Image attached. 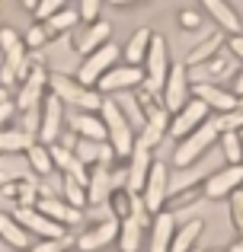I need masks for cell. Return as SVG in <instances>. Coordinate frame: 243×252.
Returning <instances> with one entry per match:
<instances>
[{"label": "cell", "mask_w": 243, "mask_h": 252, "mask_svg": "<svg viewBox=\"0 0 243 252\" xmlns=\"http://www.w3.org/2000/svg\"><path fill=\"white\" fill-rule=\"evenodd\" d=\"M100 118H103V125H106V144L115 150V157H119V160H128L131 147H135L138 131L128 125V118L122 115V109L115 105V99H112V96H103Z\"/></svg>", "instance_id": "6da1fadb"}, {"label": "cell", "mask_w": 243, "mask_h": 252, "mask_svg": "<svg viewBox=\"0 0 243 252\" xmlns=\"http://www.w3.org/2000/svg\"><path fill=\"white\" fill-rule=\"evenodd\" d=\"M218 137H221L218 125H214V118H208V122H202L192 134H186L182 141H176V150H173L176 169H179V166H189V163L202 160V157H208V150L218 144Z\"/></svg>", "instance_id": "7a4b0ae2"}, {"label": "cell", "mask_w": 243, "mask_h": 252, "mask_svg": "<svg viewBox=\"0 0 243 252\" xmlns=\"http://www.w3.org/2000/svg\"><path fill=\"white\" fill-rule=\"evenodd\" d=\"M48 90L55 93L64 105H70V109H77V112H100V105H103L100 93L83 86V83H77V77L55 74V77H48Z\"/></svg>", "instance_id": "3957f363"}, {"label": "cell", "mask_w": 243, "mask_h": 252, "mask_svg": "<svg viewBox=\"0 0 243 252\" xmlns=\"http://www.w3.org/2000/svg\"><path fill=\"white\" fill-rule=\"evenodd\" d=\"M122 58V48L115 42H106L100 45L96 51H90V55H83V64L77 67V83L90 86V90H96V83H100V77L106 74V70H112L115 64H119Z\"/></svg>", "instance_id": "277c9868"}, {"label": "cell", "mask_w": 243, "mask_h": 252, "mask_svg": "<svg viewBox=\"0 0 243 252\" xmlns=\"http://www.w3.org/2000/svg\"><path fill=\"white\" fill-rule=\"evenodd\" d=\"M141 70H144L141 90H147V93H154V96H160L163 80H167V74H170V48H167V42H163L160 35L150 38V48H147V58H144Z\"/></svg>", "instance_id": "5b68a950"}, {"label": "cell", "mask_w": 243, "mask_h": 252, "mask_svg": "<svg viewBox=\"0 0 243 252\" xmlns=\"http://www.w3.org/2000/svg\"><path fill=\"white\" fill-rule=\"evenodd\" d=\"M192 99V83H189V67L186 64H170V74L163 80V90H160V105L173 115L179 112L182 105Z\"/></svg>", "instance_id": "8992f818"}, {"label": "cell", "mask_w": 243, "mask_h": 252, "mask_svg": "<svg viewBox=\"0 0 243 252\" xmlns=\"http://www.w3.org/2000/svg\"><path fill=\"white\" fill-rule=\"evenodd\" d=\"M141 201H144V208H147V214H157V211L167 208V201H170V166L163 160L150 163L147 182H144V189H141Z\"/></svg>", "instance_id": "52a82bcc"}, {"label": "cell", "mask_w": 243, "mask_h": 252, "mask_svg": "<svg viewBox=\"0 0 243 252\" xmlns=\"http://www.w3.org/2000/svg\"><path fill=\"white\" fill-rule=\"evenodd\" d=\"M0 51H3V67L10 70L19 83L32 70V61H29V48H26V42L19 38L16 29H10V26L0 29Z\"/></svg>", "instance_id": "ba28073f"}, {"label": "cell", "mask_w": 243, "mask_h": 252, "mask_svg": "<svg viewBox=\"0 0 243 252\" xmlns=\"http://www.w3.org/2000/svg\"><path fill=\"white\" fill-rule=\"evenodd\" d=\"M13 220L29 236H35V240H64V236H68V230H64L61 223L45 217L38 208H13Z\"/></svg>", "instance_id": "9c48e42d"}, {"label": "cell", "mask_w": 243, "mask_h": 252, "mask_svg": "<svg viewBox=\"0 0 243 252\" xmlns=\"http://www.w3.org/2000/svg\"><path fill=\"white\" fill-rule=\"evenodd\" d=\"M214 169H218V166H214V160H211V157H202V160L189 163V166L170 169V198L182 195V191H192V189H199V185L205 182V179L211 176ZM167 204H170V201H167Z\"/></svg>", "instance_id": "30bf717a"}, {"label": "cell", "mask_w": 243, "mask_h": 252, "mask_svg": "<svg viewBox=\"0 0 243 252\" xmlns=\"http://www.w3.org/2000/svg\"><path fill=\"white\" fill-rule=\"evenodd\" d=\"M243 185V163L240 166H221L202 182V198L205 201H227Z\"/></svg>", "instance_id": "8fae6325"}, {"label": "cell", "mask_w": 243, "mask_h": 252, "mask_svg": "<svg viewBox=\"0 0 243 252\" xmlns=\"http://www.w3.org/2000/svg\"><path fill=\"white\" fill-rule=\"evenodd\" d=\"M64 134V102L55 96V93H48V96L42 99V118H38V144H55L61 141Z\"/></svg>", "instance_id": "7c38bea8"}, {"label": "cell", "mask_w": 243, "mask_h": 252, "mask_svg": "<svg viewBox=\"0 0 243 252\" xmlns=\"http://www.w3.org/2000/svg\"><path fill=\"white\" fill-rule=\"evenodd\" d=\"M144 83V70L135 67V64H115L112 70H106V74L100 77V83H96V93H103V96H119V93H128V90H138V86Z\"/></svg>", "instance_id": "4fadbf2b"}, {"label": "cell", "mask_w": 243, "mask_h": 252, "mask_svg": "<svg viewBox=\"0 0 243 252\" xmlns=\"http://www.w3.org/2000/svg\"><path fill=\"white\" fill-rule=\"evenodd\" d=\"M150 163H154V150L135 137V147L128 154V169H125V189L131 195H141L144 182H147V172H150Z\"/></svg>", "instance_id": "5bb4252c"}, {"label": "cell", "mask_w": 243, "mask_h": 252, "mask_svg": "<svg viewBox=\"0 0 243 252\" xmlns=\"http://www.w3.org/2000/svg\"><path fill=\"white\" fill-rule=\"evenodd\" d=\"M45 96H48V74H45V67L32 64V70L23 77V83H19V96H16L13 105H16V112L38 109Z\"/></svg>", "instance_id": "9a60e30c"}, {"label": "cell", "mask_w": 243, "mask_h": 252, "mask_svg": "<svg viewBox=\"0 0 243 252\" xmlns=\"http://www.w3.org/2000/svg\"><path fill=\"white\" fill-rule=\"evenodd\" d=\"M202 122H208V105H205V102H199V99L192 96L179 112H173V115H170V128H167V134H170V137H176V141H182V137L192 134V131L199 128Z\"/></svg>", "instance_id": "2e32d148"}, {"label": "cell", "mask_w": 243, "mask_h": 252, "mask_svg": "<svg viewBox=\"0 0 243 252\" xmlns=\"http://www.w3.org/2000/svg\"><path fill=\"white\" fill-rule=\"evenodd\" d=\"M115 236H119V220H115V217H103V220L93 223L87 233L77 236L74 246H77V252H100V249L112 246Z\"/></svg>", "instance_id": "e0dca14e"}, {"label": "cell", "mask_w": 243, "mask_h": 252, "mask_svg": "<svg viewBox=\"0 0 243 252\" xmlns=\"http://www.w3.org/2000/svg\"><path fill=\"white\" fill-rule=\"evenodd\" d=\"M176 223H179V217H176L170 208L157 211L154 220L147 223V227H150L147 252H170V243H173V233H176Z\"/></svg>", "instance_id": "ac0fdd59"}, {"label": "cell", "mask_w": 243, "mask_h": 252, "mask_svg": "<svg viewBox=\"0 0 243 252\" xmlns=\"http://www.w3.org/2000/svg\"><path fill=\"white\" fill-rule=\"evenodd\" d=\"M234 70H237V61L231 55H221L218 51L211 61L199 64V67H189V83H218V80L234 77Z\"/></svg>", "instance_id": "d6986e66"}, {"label": "cell", "mask_w": 243, "mask_h": 252, "mask_svg": "<svg viewBox=\"0 0 243 252\" xmlns=\"http://www.w3.org/2000/svg\"><path fill=\"white\" fill-rule=\"evenodd\" d=\"M192 96L199 102H205L208 112H214V115H224V112L237 109V96L218 83H192Z\"/></svg>", "instance_id": "ffe728a7"}, {"label": "cell", "mask_w": 243, "mask_h": 252, "mask_svg": "<svg viewBox=\"0 0 243 252\" xmlns=\"http://www.w3.org/2000/svg\"><path fill=\"white\" fill-rule=\"evenodd\" d=\"M35 208L42 211L45 217H51L55 223H61L64 230H68V227H77V223L83 220V208H74V204H68L61 195H45V198H38Z\"/></svg>", "instance_id": "44dd1931"}, {"label": "cell", "mask_w": 243, "mask_h": 252, "mask_svg": "<svg viewBox=\"0 0 243 252\" xmlns=\"http://www.w3.org/2000/svg\"><path fill=\"white\" fill-rule=\"evenodd\" d=\"M112 166H90V182H87V204L103 208L106 198L112 195Z\"/></svg>", "instance_id": "7402d4cb"}, {"label": "cell", "mask_w": 243, "mask_h": 252, "mask_svg": "<svg viewBox=\"0 0 243 252\" xmlns=\"http://www.w3.org/2000/svg\"><path fill=\"white\" fill-rule=\"evenodd\" d=\"M205 233V220L202 217H186V220L176 223V233H173V243H170V252H192L195 243L202 240Z\"/></svg>", "instance_id": "603a6c76"}, {"label": "cell", "mask_w": 243, "mask_h": 252, "mask_svg": "<svg viewBox=\"0 0 243 252\" xmlns=\"http://www.w3.org/2000/svg\"><path fill=\"white\" fill-rule=\"evenodd\" d=\"M202 6H205V13L214 19V23L221 26L224 32H231V35H237V32H243V23H240V13L234 10L227 0H199Z\"/></svg>", "instance_id": "cb8c5ba5"}, {"label": "cell", "mask_w": 243, "mask_h": 252, "mask_svg": "<svg viewBox=\"0 0 243 252\" xmlns=\"http://www.w3.org/2000/svg\"><path fill=\"white\" fill-rule=\"evenodd\" d=\"M112 42V26L106 23V19H96V23H87V29L77 35V45L74 48L80 51V55H90V51H96L100 45Z\"/></svg>", "instance_id": "d4e9b609"}, {"label": "cell", "mask_w": 243, "mask_h": 252, "mask_svg": "<svg viewBox=\"0 0 243 252\" xmlns=\"http://www.w3.org/2000/svg\"><path fill=\"white\" fill-rule=\"evenodd\" d=\"M70 131L87 141H106V125H103L100 112H74L70 115Z\"/></svg>", "instance_id": "484cf974"}, {"label": "cell", "mask_w": 243, "mask_h": 252, "mask_svg": "<svg viewBox=\"0 0 243 252\" xmlns=\"http://www.w3.org/2000/svg\"><path fill=\"white\" fill-rule=\"evenodd\" d=\"M23 179H32L26 154H3L0 157V189L10 182H23Z\"/></svg>", "instance_id": "4316f807"}, {"label": "cell", "mask_w": 243, "mask_h": 252, "mask_svg": "<svg viewBox=\"0 0 243 252\" xmlns=\"http://www.w3.org/2000/svg\"><path fill=\"white\" fill-rule=\"evenodd\" d=\"M0 240L16 252H26L32 246V236L26 233V230L13 220V214H6V211H0Z\"/></svg>", "instance_id": "83f0119b"}, {"label": "cell", "mask_w": 243, "mask_h": 252, "mask_svg": "<svg viewBox=\"0 0 243 252\" xmlns=\"http://www.w3.org/2000/svg\"><path fill=\"white\" fill-rule=\"evenodd\" d=\"M150 38H154V32H150V29H138L135 35L128 38V45L122 48V58H125V64H135V67H141V64H144V58H147Z\"/></svg>", "instance_id": "f1b7e54d"}, {"label": "cell", "mask_w": 243, "mask_h": 252, "mask_svg": "<svg viewBox=\"0 0 243 252\" xmlns=\"http://www.w3.org/2000/svg\"><path fill=\"white\" fill-rule=\"evenodd\" d=\"M221 45H224V38H221L218 32H214V35H208L205 42L192 45V48H189V55H186V67H199V64L211 61V58L221 51Z\"/></svg>", "instance_id": "f546056e"}, {"label": "cell", "mask_w": 243, "mask_h": 252, "mask_svg": "<svg viewBox=\"0 0 243 252\" xmlns=\"http://www.w3.org/2000/svg\"><path fill=\"white\" fill-rule=\"evenodd\" d=\"M26 160H29V169H32L35 179H45V176L55 172V163H51V154H48L45 144H32V147L26 150Z\"/></svg>", "instance_id": "4dcf8cb0"}, {"label": "cell", "mask_w": 243, "mask_h": 252, "mask_svg": "<svg viewBox=\"0 0 243 252\" xmlns=\"http://www.w3.org/2000/svg\"><path fill=\"white\" fill-rule=\"evenodd\" d=\"M77 23H80V13L70 10V6H64V10H58L55 16L45 19L42 26H45V32H48V38H55V35H61V32H70Z\"/></svg>", "instance_id": "1f68e13d"}, {"label": "cell", "mask_w": 243, "mask_h": 252, "mask_svg": "<svg viewBox=\"0 0 243 252\" xmlns=\"http://www.w3.org/2000/svg\"><path fill=\"white\" fill-rule=\"evenodd\" d=\"M218 147H221V157H224L227 166H240L243 163V141L237 131H221Z\"/></svg>", "instance_id": "d6a6232c"}, {"label": "cell", "mask_w": 243, "mask_h": 252, "mask_svg": "<svg viewBox=\"0 0 243 252\" xmlns=\"http://www.w3.org/2000/svg\"><path fill=\"white\" fill-rule=\"evenodd\" d=\"M32 144L35 141H32L29 134H23L19 128H3L0 131V157L3 154H26Z\"/></svg>", "instance_id": "836d02e7"}, {"label": "cell", "mask_w": 243, "mask_h": 252, "mask_svg": "<svg viewBox=\"0 0 243 252\" xmlns=\"http://www.w3.org/2000/svg\"><path fill=\"white\" fill-rule=\"evenodd\" d=\"M115 105L122 109V115L128 118V125L135 131H141L144 128V109H141V102H138V93H119V99H115Z\"/></svg>", "instance_id": "e575fe53"}, {"label": "cell", "mask_w": 243, "mask_h": 252, "mask_svg": "<svg viewBox=\"0 0 243 252\" xmlns=\"http://www.w3.org/2000/svg\"><path fill=\"white\" fill-rule=\"evenodd\" d=\"M106 208L115 220H125V217L135 211V195H131L128 189H112V195L106 198Z\"/></svg>", "instance_id": "d590c367"}, {"label": "cell", "mask_w": 243, "mask_h": 252, "mask_svg": "<svg viewBox=\"0 0 243 252\" xmlns=\"http://www.w3.org/2000/svg\"><path fill=\"white\" fill-rule=\"evenodd\" d=\"M61 198L68 204H74V208H87V189L68 176H61Z\"/></svg>", "instance_id": "8d00e7d4"}, {"label": "cell", "mask_w": 243, "mask_h": 252, "mask_svg": "<svg viewBox=\"0 0 243 252\" xmlns=\"http://www.w3.org/2000/svg\"><path fill=\"white\" fill-rule=\"evenodd\" d=\"M227 201H231V223H234V230H237V236H243V185Z\"/></svg>", "instance_id": "74e56055"}, {"label": "cell", "mask_w": 243, "mask_h": 252, "mask_svg": "<svg viewBox=\"0 0 243 252\" xmlns=\"http://www.w3.org/2000/svg\"><path fill=\"white\" fill-rule=\"evenodd\" d=\"M68 3H70V0H38L32 13H35V19H38V23H45L48 16H55V13H58V10H64Z\"/></svg>", "instance_id": "f35d334b"}, {"label": "cell", "mask_w": 243, "mask_h": 252, "mask_svg": "<svg viewBox=\"0 0 243 252\" xmlns=\"http://www.w3.org/2000/svg\"><path fill=\"white\" fill-rule=\"evenodd\" d=\"M214 125H218V131H240L243 128V112L234 109V112H224V115H214Z\"/></svg>", "instance_id": "ab89813d"}, {"label": "cell", "mask_w": 243, "mask_h": 252, "mask_svg": "<svg viewBox=\"0 0 243 252\" xmlns=\"http://www.w3.org/2000/svg\"><path fill=\"white\" fill-rule=\"evenodd\" d=\"M26 48H45V42H48V32H45V26L42 23H35L29 32H26Z\"/></svg>", "instance_id": "60d3db41"}, {"label": "cell", "mask_w": 243, "mask_h": 252, "mask_svg": "<svg viewBox=\"0 0 243 252\" xmlns=\"http://www.w3.org/2000/svg\"><path fill=\"white\" fill-rule=\"evenodd\" d=\"M68 249V236L64 240H35L26 252H64Z\"/></svg>", "instance_id": "b9f144b4"}, {"label": "cell", "mask_w": 243, "mask_h": 252, "mask_svg": "<svg viewBox=\"0 0 243 252\" xmlns=\"http://www.w3.org/2000/svg\"><path fill=\"white\" fill-rule=\"evenodd\" d=\"M100 6H103V0H80V19H87V23H96L100 19Z\"/></svg>", "instance_id": "7bdbcfd3"}, {"label": "cell", "mask_w": 243, "mask_h": 252, "mask_svg": "<svg viewBox=\"0 0 243 252\" xmlns=\"http://www.w3.org/2000/svg\"><path fill=\"white\" fill-rule=\"evenodd\" d=\"M227 55H231L234 61H240V64H243V32H237V35L227 38Z\"/></svg>", "instance_id": "ee69618b"}, {"label": "cell", "mask_w": 243, "mask_h": 252, "mask_svg": "<svg viewBox=\"0 0 243 252\" xmlns=\"http://www.w3.org/2000/svg\"><path fill=\"white\" fill-rule=\"evenodd\" d=\"M13 115H16V105H13L10 99H6V102H0V131L10 128V118Z\"/></svg>", "instance_id": "f6af8a7d"}, {"label": "cell", "mask_w": 243, "mask_h": 252, "mask_svg": "<svg viewBox=\"0 0 243 252\" xmlns=\"http://www.w3.org/2000/svg\"><path fill=\"white\" fill-rule=\"evenodd\" d=\"M179 26L182 29H195V26H199V13H192V10L179 13Z\"/></svg>", "instance_id": "bcb514c9"}, {"label": "cell", "mask_w": 243, "mask_h": 252, "mask_svg": "<svg viewBox=\"0 0 243 252\" xmlns=\"http://www.w3.org/2000/svg\"><path fill=\"white\" fill-rule=\"evenodd\" d=\"M234 96H243V64H240V70H237V74H234Z\"/></svg>", "instance_id": "7dc6e473"}, {"label": "cell", "mask_w": 243, "mask_h": 252, "mask_svg": "<svg viewBox=\"0 0 243 252\" xmlns=\"http://www.w3.org/2000/svg\"><path fill=\"white\" fill-rule=\"evenodd\" d=\"M112 6H131V3H138V0H109Z\"/></svg>", "instance_id": "c3c4849f"}, {"label": "cell", "mask_w": 243, "mask_h": 252, "mask_svg": "<svg viewBox=\"0 0 243 252\" xmlns=\"http://www.w3.org/2000/svg\"><path fill=\"white\" fill-rule=\"evenodd\" d=\"M227 252H243V236H240V240H237V243H234V246H231V249H227Z\"/></svg>", "instance_id": "681fc988"}, {"label": "cell", "mask_w": 243, "mask_h": 252, "mask_svg": "<svg viewBox=\"0 0 243 252\" xmlns=\"http://www.w3.org/2000/svg\"><path fill=\"white\" fill-rule=\"evenodd\" d=\"M6 99H10V90H3V86H0V102H6Z\"/></svg>", "instance_id": "f907efd6"}, {"label": "cell", "mask_w": 243, "mask_h": 252, "mask_svg": "<svg viewBox=\"0 0 243 252\" xmlns=\"http://www.w3.org/2000/svg\"><path fill=\"white\" fill-rule=\"evenodd\" d=\"M35 3L38 0H23V6H29V10H35Z\"/></svg>", "instance_id": "816d5d0a"}, {"label": "cell", "mask_w": 243, "mask_h": 252, "mask_svg": "<svg viewBox=\"0 0 243 252\" xmlns=\"http://www.w3.org/2000/svg\"><path fill=\"white\" fill-rule=\"evenodd\" d=\"M237 109H240V112H243V96H237Z\"/></svg>", "instance_id": "f5cc1de1"}, {"label": "cell", "mask_w": 243, "mask_h": 252, "mask_svg": "<svg viewBox=\"0 0 243 252\" xmlns=\"http://www.w3.org/2000/svg\"><path fill=\"white\" fill-rule=\"evenodd\" d=\"M192 252H195V249H192ZM208 252H224V249H208Z\"/></svg>", "instance_id": "db71d44e"}, {"label": "cell", "mask_w": 243, "mask_h": 252, "mask_svg": "<svg viewBox=\"0 0 243 252\" xmlns=\"http://www.w3.org/2000/svg\"><path fill=\"white\" fill-rule=\"evenodd\" d=\"M237 134H240V141H243V128H240V131H237Z\"/></svg>", "instance_id": "11a10c76"}]
</instances>
